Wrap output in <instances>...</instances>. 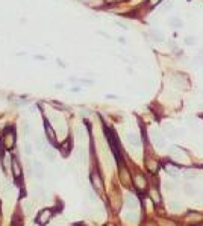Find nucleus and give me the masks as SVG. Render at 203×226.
I'll list each match as a JSON object with an SVG mask.
<instances>
[{
	"label": "nucleus",
	"mask_w": 203,
	"mask_h": 226,
	"mask_svg": "<svg viewBox=\"0 0 203 226\" xmlns=\"http://www.w3.org/2000/svg\"><path fill=\"white\" fill-rule=\"evenodd\" d=\"M50 219H52V210H49V208H44L38 214V223L40 225H45Z\"/></svg>",
	"instance_id": "3"
},
{
	"label": "nucleus",
	"mask_w": 203,
	"mask_h": 226,
	"mask_svg": "<svg viewBox=\"0 0 203 226\" xmlns=\"http://www.w3.org/2000/svg\"><path fill=\"white\" fill-rule=\"evenodd\" d=\"M21 206H23V211L26 213V214H31L32 213V202H29V200H23L21 202Z\"/></svg>",
	"instance_id": "16"
},
{
	"label": "nucleus",
	"mask_w": 203,
	"mask_h": 226,
	"mask_svg": "<svg viewBox=\"0 0 203 226\" xmlns=\"http://www.w3.org/2000/svg\"><path fill=\"white\" fill-rule=\"evenodd\" d=\"M150 134H152V140H153V143H155L158 147H162V146H164V138H162V135H161V134H159L156 129H153Z\"/></svg>",
	"instance_id": "7"
},
{
	"label": "nucleus",
	"mask_w": 203,
	"mask_h": 226,
	"mask_svg": "<svg viewBox=\"0 0 203 226\" xmlns=\"http://www.w3.org/2000/svg\"><path fill=\"white\" fill-rule=\"evenodd\" d=\"M124 203L130 210H136L138 208V200H136V197L133 194H126L124 196Z\"/></svg>",
	"instance_id": "4"
},
{
	"label": "nucleus",
	"mask_w": 203,
	"mask_h": 226,
	"mask_svg": "<svg viewBox=\"0 0 203 226\" xmlns=\"http://www.w3.org/2000/svg\"><path fill=\"white\" fill-rule=\"evenodd\" d=\"M126 138H127V141H129L133 147H138V146L141 144V138H140L138 134H132V132H130V134H127Z\"/></svg>",
	"instance_id": "8"
},
{
	"label": "nucleus",
	"mask_w": 203,
	"mask_h": 226,
	"mask_svg": "<svg viewBox=\"0 0 203 226\" xmlns=\"http://www.w3.org/2000/svg\"><path fill=\"white\" fill-rule=\"evenodd\" d=\"M150 197H152V200H153L155 205H159V203L162 202V197H161V194H159V191H158L156 188H152V191H150Z\"/></svg>",
	"instance_id": "12"
},
{
	"label": "nucleus",
	"mask_w": 203,
	"mask_h": 226,
	"mask_svg": "<svg viewBox=\"0 0 203 226\" xmlns=\"http://www.w3.org/2000/svg\"><path fill=\"white\" fill-rule=\"evenodd\" d=\"M32 170L35 172L37 178H42V175H44V167H42V164H41L38 159H34V161H32Z\"/></svg>",
	"instance_id": "6"
},
{
	"label": "nucleus",
	"mask_w": 203,
	"mask_h": 226,
	"mask_svg": "<svg viewBox=\"0 0 203 226\" xmlns=\"http://www.w3.org/2000/svg\"><path fill=\"white\" fill-rule=\"evenodd\" d=\"M23 132H24V134H29V132H31V126H29L27 123L23 125Z\"/></svg>",
	"instance_id": "27"
},
{
	"label": "nucleus",
	"mask_w": 203,
	"mask_h": 226,
	"mask_svg": "<svg viewBox=\"0 0 203 226\" xmlns=\"http://www.w3.org/2000/svg\"><path fill=\"white\" fill-rule=\"evenodd\" d=\"M24 152L29 155V153H32V144L31 143H24Z\"/></svg>",
	"instance_id": "24"
},
{
	"label": "nucleus",
	"mask_w": 203,
	"mask_h": 226,
	"mask_svg": "<svg viewBox=\"0 0 203 226\" xmlns=\"http://www.w3.org/2000/svg\"><path fill=\"white\" fill-rule=\"evenodd\" d=\"M185 43H187V44H194V43H196V38H194V37H187V38H185Z\"/></svg>",
	"instance_id": "26"
},
{
	"label": "nucleus",
	"mask_w": 203,
	"mask_h": 226,
	"mask_svg": "<svg viewBox=\"0 0 203 226\" xmlns=\"http://www.w3.org/2000/svg\"><path fill=\"white\" fill-rule=\"evenodd\" d=\"M188 220L191 222H200L202 220V214L196 213V211H188Z\"/></svg>",
	"instance_id": "14"
},
{
	"label": "nucleus",
	"mask_w": 203,
	"mask_h": 226,
	"mask_svg": "<svg viewBox=\"0 0 203 226\" xmlns=\"http://www.w3.org/2000/svg\"><path fill=\"white\" fill-rule=\"evenodd\" d=\"M0 219H2V213H0Z\"/></svg>",
	"instance_id": "31"
},
{
	"label": "nucleus",
	"mask_w": 203,
	"mask_h": 226,
	"mask_svg": "<svg viewBox=\"0 0 203 226\" xmlns=\"http://www.w3.org/2000/svg\"><path fill=\"white\" fill-rule=\"evenodd\" d=\"M70 147H71V143H70V141H65V143L62 144V147H61V153H62L64 156H67L68 152H70Z\"/></svg>",
	"instance_id": "19"
},
{
	"label": "nucleus",
	"mask_w": 203,
	"mask_h": 226,
	"mask_svg": "<svg viewBox=\"0 0 203 226\" xmlns=\"http://www.w3.org/2000/svg\"><path fill=\"white\" fill-rule=\"evenodd\" d=\"M146 166H147L149 172H152V173H156V172L159 170V164H158L155 159H147V161H146Z\"/></svg>",
	"instance_id": "11"
},
{
	"label": "nucleus",
	"mask_w": 203,
	"mask_h": 226,
	"mask_svg": "<svg viewBox=\"0 0 203 226\" xmlns=\"http://www.w3.org/2000/svg\"><path fill=\"white\" fill-rule=\"evenodd\" d=\"M91 182H92V187L96 188L97 193H103V184H102V178L97 172H92L91 173Z\"/></svg>",
	"instance_id": "2"
},
{
	"label": "nucleus",
	"mask_w": 203,
	"mask_h": 226,
	"mask_svg": "<svg viewBox=\"0 0 203 226\" xmlns=\"http://www.w3.org/2000/svg\"><path fill=\"white\" fill-rule=\"evenodd\" d=\"M44 155L47 156L49 161H55V159H56V155H55L53 149H50V147H45V149H44Z\"/></svg>",
	"instance_id": "15"
},
{
	"label": "nucleus",
	"mask_w": 203,
	"mask_h": 226,
	"mask_svg": "<svg viewBox=\"0 0 203 226\" xmlns=\"http://www.w3.org/2000/svg\"><path fill=\"white\" fill-rule=\"evenodd\" d=\"M120 181H121V184L126 185V187L130 185V175H129V172H127V169H126L124 166L120 167Z\"/></svg>",
	"instance_id": "5"
},
{
	"label": "nucleus",
	"mask_w": 203,
	"mask_h": 226,
	"mask_svg": "<svg viewBox=\"0 0 203 226\" xmlns=\"http://www.w3.org/2000/svg\"><path fill=\"white\" fill-rule=\"evenodd\" d=\"M3 164L6 166V169H8V170L11 169V159H9V156H5V159H3Z\"/></svg>",
	"instance_id": "25"
},
{
	"label": "nucleus",
	"mask_w": 203,
	"mask_h": 226,
	"mask_svg": "<svg viewBox=\"0 0 203 226\" xmlns=\"http://www.w3.org/2000/svg\"><path fill=\"white\" fill-rule=\"evenodd\" d=\"M185 193H187L188 196H194V194H196V188H194L193 185H185Z\"/></svg>",
	"instance_id": "21"
},
{
	"label": "nucleus",
	"mask_w": 203,
	"mask_h": 226,
	"mask_svg": "<svg viewBox=\"0 0 203 226\" xmlns=\"http://www.w3.org/2000/svg\"><path fill=\"white\" fill-rule=\"evenodd\" d=\"M185 178H187V179H194L196 175H193V173H185Z\"/></svg>",
	"instance_id": "29"
},
{
	"label": "nucleus",
	"mask_w": 203,
	"mask_h": 226,
	"mask_svg": "<svg viewBox=\"0 0 203 226\" xmlns=\"http://www.w3.org/2000/svg\"><path fill=\"white\" fill-rule=\"evenodd\" d=\"M45 135L50 140V143H53V144L56 143V134H55V131L52 129V126L49 123H45Z\"/></svg>",
	"instance_id": "9"
},
{
	"label": "nucleus",
	"mask_w": 203,
	"mask_h": 226,
	"mask_svg": "<svg viewBox=\"0 0 203 226\" xmlns=\"http://www.w3.org/2000/svg\"><path fill=\"white\" fill-rule=\"evenodd\" d=\"M15 141H17V137L12 131H8L3 134V143H5V147L6 149H12L15 146Z\"/></svg>",
	"instance_id": "1"
},
{
	"label": "nucleus",
	"mask_w": 203,
	"mask_h": 226,
	"mask_svg": "<svg viewBox=\"0 0 203 226\" xmlns=\"http://www.w3.org/2000/svg\"><path fill=\"white\" fill-rule=\"evenodd\" d=\"M165 170H167V173H168L170 176H177V167H174V166H171V164H167V166H165Z\"/></svg>",
	"instance_id": "18"
},
{
	"label": "nucleus",
	"mask_w": 203,
	"mask_h": 226,
	"mask_svg": "<svg viewBox=\"0 0 203 226\" xmlns=\"http://www.w3.org/2000/svg\"><path fill=\"white\" fill-rule=\"evenodd\" d=\"M202 117H203V114H202Z\"/></svg>",
	"instance_id": "32"
},
{
	"label": "nucleus",
	"mask_w": 203,
	"mask_h": 226,
	"mask_svg": "<svg viewBox=\"0 0 203 226\" xmlns=\"http://www.w3.org/2000/svg\"><path fill=\"white\" fill-rule=\"evenodd\" d=\"M123 219H124L126 222H129V223H136L138 216H136L133 211H126V213L123 214Z\"/></svg>",
	"instance_id": "13"
},
{
	"label": "nucleus",
	"mask_w": 203,
	"mask_h": 226,
	"mask_svg": "<svg viewBox=\"0 0 203 226\" xmlns=\"http://www.w3.org/2000/svg\"><path fill=\"white\" fill-rule=\"evenodd\" d=\"M152 38H153L155 41H158V43H162L164 41V38H161V34L156 32V31H152Z\"/></svg>",
	"instance_id": "22"
},
{
	"label": "nucleus",
	"mask_w": 203,
	"mask_h": 226,
	"mask_svg": "<svg viewBox=\"0 0 203 226\" xmlns=\"http://www.w3.org/2000/svg\"><path fill=\"white\" fill-rule=\"evenodd\" d=\"M170 23H171L173 27H182V20L180 18H171Z\"/></svg>",
	"instance_id": "20"
},
{
	"label": "nucleus",
	"mask_w": 203,
	"mask_h": 226,
	"mask_svg": "<svg viewBox=\"0 0 203 226\" xmlns=\"http://www.w3.org/2000/svg\"><path fill=\"white\" fill-rule=\"evenodd\" d=\"M135 185H136V188H138V190H144V188H146V185H147L146 178H144L143 175H136V176H135Z\"/></svg>",
	"instance_id": "10"
},
{
	"label": "nucleus",
	"mask_w": 203,
	"mask_h": 226,
	"mask_svg": "<svg viewBox=\"0 0 203 226\" xmlns=\"http://www.w3.org/2000/svg\"><path fill=\"white\" fill-rule=\"evenodd\" d=\"M149 3H150L152 6H156V5H159V3H161V0H149Z\"/></svg>",
	"instance_id": "28"
},
{
	"label": "nucleus",
	"mask_w": 203,
	"mask_h": 226,
	"mask_svg": "<svg viewBox=\"0 0 203 226\" xmlns=\"http://www.w3.org/2000/svg\"><path fill=\"white\" fill-rule=\"evenodd\" d=\"M162 225H164V226H176L174 223H171V222H168V220H164Z\"/></svg>",
	"instance_id": "30"
},
{
	"label": "nucleus",
	"mask_w": 203,
	"mask_h": 226,
	"mask_svg": "<svg viewBox=\"0 0 203 226\" xmlns=\"http://www.w3.org/2000/svg\"><path fill=\"white\" fill-rule=\"evenodd\" d=\"M12 170H14V176L15 178H20L21 176V167H20V164L17 161L12 162Z\"/></svg>",
	"instance_id": "17"
},
{
	"label": "nucleus",
	"mask_w": 203,
	"mask_h": 226,
	"mask_svg": "<svg viewBox=\"0 0 203 226\" xmlns=\"http://www.w3.org/2000/svg\"><path fill=\"white\" fill-rule=\"evenodd\" d=\"M170 210L174 211V213L179 211V210H180V203H179V202H171V203H170Z\"/></svg>",
	"instance_id": "23"
}]
</instances>
